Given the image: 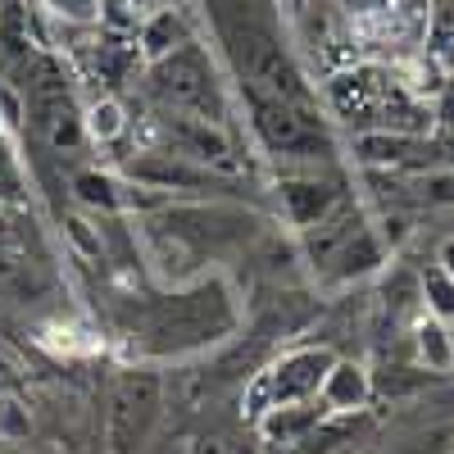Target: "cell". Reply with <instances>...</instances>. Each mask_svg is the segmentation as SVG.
I'll return each mask as SVG.
<instances>
[{
  "instance_id": "27",
  "label": "cell",
  "mask_w": 454,
  "mask_h": 454,
  "mask_svg": "<svg viewBox=\"0 0 454 454\" xmlns=\"http://www.w3.org/2000/svg\"><path fill=\"white\" fill-rule=\"evenodd\" d=\"M404 5H409V10H413V14H419V10H423V5H427V0H404Z\"/></svg>"
},
{
  "instance_id": "18",
  "label": "cell",
  "mask_w": 454,
  "mask_h": 454,
  "mask_svg": "<svg viewBox=\"0 0 454 454\" xmlns=\"http://www.w3.org/2000/svg\"><path fill=\"white\" fill-rule=\"evenodd\" d=\"M419 291H423V314L441 318V323H454V282L441 273V263L419 273Z\"/></svg>"
},
{
  "instance_id": "23",
  "label": "cell",
  "mask_w": 454,
  "mask_h": 454,
  "mask_svg": "<svg viewBox=\"0 0 454 454\" xmlns=\"http://www.w3.org/2000/svg\"><path fill=\"white\" fill-rule=\"evenodd\" d=\"M0 123H5V128H19V123H23V100H19V91L5 87V82H0Z\"/></svg>"
},
{
  "instance_id": "16",
  "label": "cell",
  "mask_w": 454,
  "mask_h": 454,
  "mask_svg": "<svg viewBox=\"0 0 454 454\" xmlns=\"http://www.w3.org/2000/svg\"><path fill=\"white\" fill-rule=\"evenodd\" d=\"M413 350H419V359L432 372H450L454 368V359H450V323H441L432 314H419L413 318Z\"/></svg>"
},
{
  "instance_id": "2",
  "label": "cell",
  "mask_w": 454,
  "mask_h": 454,
  "mask_svg": "<svg viewBox=\"0 0 454 454\" xmlns=\"http://www.w3.org/2000/svg\"><path fill=\"white\" fill-rule=\"evenodd\" d=\"M232 327H237L232 291L214 278V282H200L192 291L145 300V305L137 309L132 340L145 355H186V350H200V346H209V340L227 336Z\"/></svg>"
},
{
  "instance_id": "1",
  "label": "cell",
  "mask_w": 454,
  "mask_h": 454,
  "mask_svg": "<svg viewBox=\"0 0 454 454\" xmlns=\"http://www.w3.org/2000/svg\"><path fill=\"white\" fill-rule=\"evenodd\" d=\"M205 5H209L214 32H218L227 59H232L241 87L273 96V100H291V105H314L305 73L291 64L273 23L254 14V5H246V0H205Z\"/></svg>"
},
{
  "instance_id": "20",
  "label": "cell",
  "mask_w": 454,
  "mask_h": 454,
  "mask_svg": "<svg viewBox=\"0 0 454 454\" xmlns=\"http://www.w3.org/2000/svg\"><path fill=\"white\" fill-rule=\"evenodd\" d=\"M427 32H432V46L441 51L450 36H454V0H427Z\"/></svg>"
},
{
  "instance_id": "8",
  "label": "cell",
  "mask_w": 454,
  "mask_h": 454,
  "mask_svg": "<svg viewBox=\"0 0 454 454\" xmlns=\"http://www.w3.org/2000/svg\"><path fill=\"white\" fill-rule=\"evenodd\" d=\"M278 200H282V214L295 232L323 223L336 205H346L350 192L340 186V177H318V173H305V177H282L278 182Z\"/></svg>"
},
{
  "instance_id": "26",
  "label": "cell",
  "mask_w": 454,
  "mask_h": 454,
  "mask_svg": "<svg viewBox=\"0 0 454 454\" xmlns=\"http://www.w3.org/2000/svg\"><path fill=\"white\" fill-rule=\"evenodd\" d=\"M436 263H441V273L454 282V237H445V241H441V250H436Z\"/></svg>"
},
{
  "instance_id": "3",
  "label": "cell",
  "mask_w": 454,
  "mask_h": 454,
  "mask_svg": "<svg viewBox=\"0 0 454 454\" xmlns=\"http://www.w3.org/2000/svg\"><path fill=\"white\" fill-rule=\"evenodd\" d=\"M241 100L250 109V128L269 155L300 160V164H323L336 155V141L327 132V119L318 114V105L273 100V96H259L250 87H241Z\"/></svg>"
},
{
  "instance_id": "25",
  "label": "cell",
  "mask_w": 454,
  "mask_h": 454,
  "mask_svg": "<svg viewBox=\"0 0 454 454\" xmlns=\"http://www.w3.org/2000/svg\"><path fill=\"white\" fill-rule=\"evenodd\" d=\"M427 192H432V200H450L454 196V168L450 173H432L427 177Z\"/></svg>"
},
{
  "instance_id": "22",
  "label": "cell",
  "mask_w": 454,
  "mask_h": 454,
  "mask_svg": "<svg viewBox=\"0 0 454 454\" xmlns=\"http://www.w3.org/2000/svg\"><path fill=\"white\" fill-rule=\"evenodd\" d=\"M192 454H250V445H241L232 436H200L192 445Z\"/></svg>"
},
{
  "instance_id": "13",
  "label": "cell",
  "mask_w": 454,
  "mask_h": 454,
  "mask_svg": "<svg viewBox=\"0 0 454 454\" xmlns=\"http://www.w3.org/2000/svg\"><path fill=\"white\" fill-rule=\"evenodd\" d=\"M73 196H78V205H87V209H100L105 218H109V214L141 209V205H155V200L141 196V186H128V182L109 177V173H96V168H87V173L73 177Z\"/></svg>"
},
{
  "instance_id": "29",
  "label": "cell",
  "mask_w": 454,
  "mask_h": 454,
  "mask_svg": "<svg viewBox=\"0 0 454 454\" xmlns=\"http://www.w3.org/2000/svg\"><path fill=\"white\" fill-rule=\"evenodd\" d=\"M132 5H150V0H132Z\"/></svg>"
},
{
  "instance_id": "4",
  "label": "cell",
  "mask_w": 454,
  "mask_h": 454,
  "mask_svg": "<svg viewBox=\"0 0 454 454\" xmlns=\"http://www.w3.org/2000/svg\"><path fill=\"white\" fill-rule=\"evenodd\" d=\"M150 91H155L160 105L182 114V119H200V123H214V128L227 123V91L218 82L214 59L196 42H186L173 55L150 64Z\"/></svg>"
},
{
  "instance_id": "11",
  "label": "cell",
  "mask_w": 454,
  "mask_h": 454,
  "mask_svg": "<svg viewBox=\"0 0 454 454\" xmlns=\"http://www.w3.org/2000/svg\"><path fill=\"white\" fill-rule=\"evenodd\" d=\"M327 413H340V419H355L372 404V372L355 359H336L323 377V391H318Z\"/></svg>"
},
{
  "instance_id": "10",
  "label": "cell",
  "mask_w": 454,
  "mask_h": 454,
  "mask_svg": "<svg viewBox=\"0 0 454 454\" xmlns=\"http://www.w3.org/2000/svg\"><path fill=\"white\" fill-rule=\"evenodd\" d=\"M382 269H387V241L377 237L372 223H364L359 232L327 259V269L318 273V282L323 286H350V282H364V278L382 273Z\"/></svg>"
},
{
  "instance_id": "21",
  "label": "cell",
  "mask_w": 454,
  "mask_h": 454,
  "mask_svg": "<svg viewBox=\"0 0 454 454\" xmlns=\"http://www.w3.org/2000/svg\"><path fill=\"white\" fill-rule=\"evenodd\" d=\"M64 232H68V241L78 246L87 259H105V237H100V227H91L87 218H68Z\"/></svg>"
},
{
  "instance_id": "28",
  "label": "cell",
  "mask_w": 454,
  "mask_h": 454,
  "mask_svg": "<svg viewBox=\"0 0 454 454\" xmlns=\"http://www.w3.org/2000/svg\"><path fill=\"white\" fill-rule=\"evenodd\" d=\"M450 359H454V323H450Z\"/></svg>"
},
{
  "instance_id": "6",
  "label": "cell",
  "mask_w": 454,
  "mask_h": 454,
  "mask_svg": "<svg viewBox=\"0 0 454 454\" xmlns=\"http://www.w3.org/2000/svg\"><path fill=\"white\" fill-rule=\"evenodd\" d=\"M336 364V355L327 346H291L282 350L263 372H254L246 382V395H241V409L246 419L254 423L263 409L273 404H300V400H318L323 391V377L327 368Z\"/></svg>"
},
{
  "instance_id": "30",
  "label": "cell",
  "mask_w": 454,
  "mask_h": 454,
  "mask_svg": "<svg viewBox=\"0 0 454 454\" xmlns=\"http://www.w3.org/2000/svg\"><path fill=\"white\" fill-rule=\"evenodd\" d=\"M0 132H10V128H5V123H0Z\"/></svg>"
},
{
  "instance_id": "17",
  "label": "cell",
  "mask_w": 454,
  "mask_h": 454,
  "mask_svg": "<svg viewBox=\"0 0 454 454\" xmlns=\"http://www.w3.org/2000/svg\"><path fill=\"white\" fill-rule=\"evenodd\" d=\"M82 128H87L91 141L109 145V141H119L128 132V114H123V105L114 100V96H100V100H91L82 109Z\"/></svg>"
},
{
  "instance_id": "12",
  "label": "cell",
  "mask_w": 454,
  "mask_h": 454,
  "mask_svg": "<svg viewBox=\"0 0 454 454\" xmlns=\"http://www.w3.org/2000/svg\"><path fill=\"white\" fill-rule=\"evenodd\" d=\"M318 423H327L323 400H300V404H273L254 419V432L263 445H300Z\"/></svg>"
},
{
  "instance_id": "5",
  "label": "cell",
  "mask_w": 454,
  "mask_h": 454,
  "mask_svg": "<svg viewBox=\"0 0 454 454\" xmlns=\"http://www.w3.org/2000/svg\"><path fill=\"white\" fill-rule=\"evenodd\" d=\"M164 419V377L155 368H123L114 372L105 395V445L109 454H141Z\"/></svg>"
},
{
  "instance_id": "24",
  "label": "cell",
  "mask_w": 454,
  "mask_h": 454,
  "mask_svg": "<svg viewBox=\"0 0 454 454\" xmlns=\"http://www.w3.org/2000/svg\"><path fill=\"white\" fill-rule=\"evenodd\" d=\"M436 119H441L445 128H454V78L436 91Z\"/></svg>"
},
{
  "instance_id": "19",
  "label": "cell",
  "mask_w": 454,
  "mask_h": 454,
  "mask_svg": "<svg viewBox=\"0 0 454 454\" xmlns=\"http://www.w3.org/2000/svg\"><path fill=\"white\" fill-rule=\"evenodd\" d=\"M32 436V413L19 395H0V441H27Z\"/></svg>"
},
{
  "instance_id": "9",
  "label": "cell",
  "mask_w": 454,
  "mask_h": 454,
  "mask_svg": "<svg viewBox=\"0 0 454 454\" xmlns=\"http://www.w3.org/2000/svg\"><path fill=\"white\" fill-rule=\"evenodd\" d=\"M27 114H32V128L42 137L55 155L64 150H78L87 128H82V109L73 105V91L68 87H55V91H36L27 96Z\"/></svg>"
},
{
  "instance_id": "15",
  "label": "cell",
  "mask_w": 454,
  "mask_h": 454,
  "mask_svg": "<svg viewBox=\"0 0 454 454\" xmlns=\"http://www.w3.org/2000/svg\"><path fill=\"white\" fill-rule=\"evenodd\" d=\"M192 36H186V23H182V14L177 10H160V14H150L145 23H141V36H137V46H141V55L155 64V59H164V55H173L177 46H186Z\"/></svg>"
},
{
  "instance_id": "7",
  "label": "cell",
  "mask_w": 454,
  "mask_h": 454,
  "mask_svg": "<svg viewBox=\"0 0 454 454\" xmlns=\"http://www.w3.org/2000/svg\"><path fill=\"white\" fill-rule=\"evenodd\" d=\"M128 177L145 192H200V196H214L223 192V177L200 164V160H186L177 150H145L128 164Z\"/></svg>"
},
{
  "instance_id": "14",
  "label": "cell",
  "mask_w": 454,
  "mask_h": 454,
  "mask_svg": "<svg viewBox=\"0 0 454 454\" xmlns=\"http://www.w3.org/2000/svg\"><path fill=\"white\" fill-rule=\"evenodd\" d=\"M423 150V137H409V132H359L355 137V155L368 168H400Z\"/></svg>"
}]
</instances>
